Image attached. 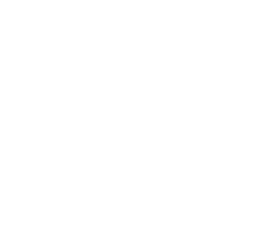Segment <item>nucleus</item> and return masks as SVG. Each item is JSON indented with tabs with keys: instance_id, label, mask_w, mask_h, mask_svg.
<instances>
[]
</instances>
